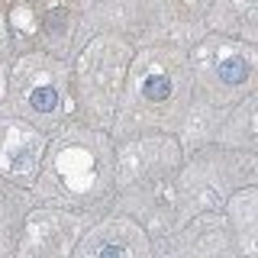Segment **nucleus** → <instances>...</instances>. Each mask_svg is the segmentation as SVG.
<instances>
[{
	"instance_id": "obj_1",
	"label": "nucleus",
	"mask_w": 258,
	"mask_h": 258,
	"mask_svg": "<svg viewBox=\"0 0 258 258\" xmlns=\"http://www.w3.org/2000/svg\"><path fill=\"white\" fill-rule=\"evenodd\" d=\"M216 75H220L223 84H242V81L248 78V64H245V58L232 55V58H223V61H220Z\"/></svg>"
},
{
	"instance_id": "obj_2",
	"label": "nucleus",
	"mask_w": 258,
	"mask_h": 258,
	"mask_svg": "<svg viewBox=\"0 0 258 258\" xmlns=\"http://www.w3.org/2000/svg\"><path fill=\"white\" fill-rule=\"evenodd\" d=\"M142 97H145V100H152V103L168 100V97H171V81H168L165 75H152V78H145V84H142Z\"/></svg>"
},
{
	"instance_id": "obj_3",
	"label": "nucleus",
	"mask_w": 258,
	"mask_h": 258,
	"mask_svg": "<svg viewBox=\"0 0 258 258\" xmlns=\"http://www.w3.org/2000/svg\"><path fill=\"white\" fill-rule=\"evenodd\" d=\"M29 103H32V110H39V113H52L58 107V94H55L52 87H36L32 97H29Z\"/></svg>"
},
{
	"instance_id": "obj_4",
	"label": "nucleus",
	"mask_w": 258,
	"mask_h": 258,
	"mask_svg": "<svg viewBox=\"0 0 258 258\" xmlns=\"http://www.w3.org/2000/svg\"><path fill=\"white\" fill-rule=\"evenodd\" d=\"M100 255H123V248H119V245H103Z\"/></svg>"
}]
</instances>
